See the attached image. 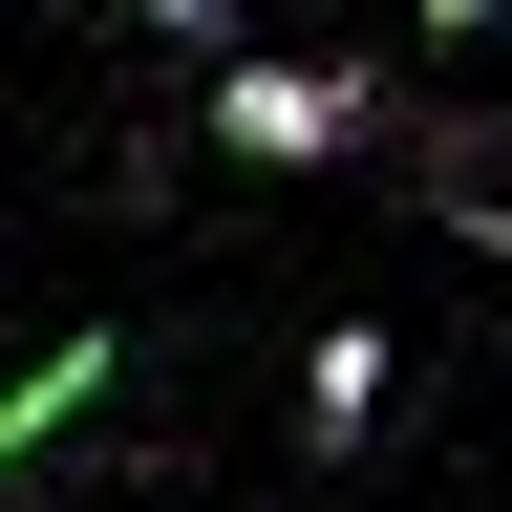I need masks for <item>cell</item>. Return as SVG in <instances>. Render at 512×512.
Instances as JSON below:
<instances>
[{
	"mask_svg": "<svg viewBox=\"0 0 512 512\" xmlns=\"http://www.w3.org/2000/svg\"><path fill=\"white\" fill-rule=\"evenodd\" d=\"M363 128H384L363 64H235V86H214V150H256V171H342Z\"/></svg>",
	"mask_w": 512,
	"mask_h": 512,
	"instance_id": "cell-1",
	"label": "cell"
},
{
	"mask_svg": "<svg viewBox=\"0 0 512 512\" xmlns=\"http://www.w3.org/2000/svg\"><path fill=\"white\" fill-rule=\"evenodd\" d=\"M107 384H128V342H107V320H64V342H43L22 384H0V470H43V448H64V427L107 406Z\"/></svg>",
	"mask_w": 512,
	"mask_h": 512,
	"instance_id": "cell-2",
	"label": "cell"
},
{
	"mask_svg": "<svg viewBox=\"0 0 512 512\" xmlns=\"http://www.w3.org/2000/svg\"><path fill=\"white\" fill-rule=\"evenodd\" d=\"M299 406H320V448H342V427L384 406V320H342V342H320V363H299Z\"/></svg>",
	"mask_w": 512,
	"mask_h": 512,
	"instance_id": "cell-3",
	"label": "cell"
}]
</instances>
